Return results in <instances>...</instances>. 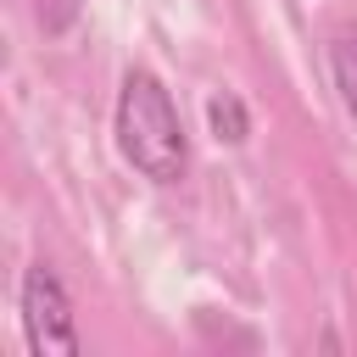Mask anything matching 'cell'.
Here are the masks:
<instances>
[{
	"label": "cell",
	"instance_id": "1",
	"mask_svg": "<svg viewBox=\"0 0 357 357\" xmlns=\"http://www.w3.org/2000/svg\"><path fill=\"white\" fill-rule=\"evenodd\" d=\"M117 145L151 184H178L190 167L184 123L156 73H128L117 95Z\"/></svg>",
	"mask_w": 357,
	"mask_h": 357
},
{
	"label": "cell",
	"instance_id": "2",
	"mask_svg": "<svg viewBox=\"0 0 357 357\" xmlns=\"http://www.w3.org/2000/svg\"><path fill=\"white\" fill-rule=\"evenodd\" d=\"M22 329H28V351H39V357H73L78 351L73 301L45 262H33L22 273Z\"/></svg>",
	"mask_w": 357,
	"mask_h": 357
},
{
	"label": "cell",
	"instance_id": "3",
	"mask_svg": "<svg viewBox=\"0 0 357 357\" xmlns=\"http://www.w3.org/2000/svg\"><path fill=\"white\" fill-rule=\"evenodd\" d=\"M206 117H212V134H218V139H229V145H240V139L251 134V117H245L240 95H229V89L206 100Z\"/></svg>",
	"mask_w": 357,
	"mask_h": 357
},
{
	"label": "cell",
	"instance_id": "4",
	"mask_svg": "<svg viewBox=\"0 0 357 357\" xmlns=\"http://www.w3.org/2000/svg\"><path fill=\"white\" fill-rule=\"evenodd\" d=\"M335 84H340L346 112L357 117V22L340 28V39H335Z\"/></svg>",
	"mask_w": 357,
	"mask_h": 357
},
{
	"label": "cell",
	"instance_id": "5",
	"mask_svg": "<svg viewBox=\"0 0 357 357\" xmlns=\"http://www.w3.org/2000/svg\"><path fill=\"white\" fill-rule=\"evenodd\" d=\"M39 6V22H45V33H61L73 17H78V0H33Z\"/></svg>",
	"mask_w": 357,
	"mask_h": 357
}]
</instances>
